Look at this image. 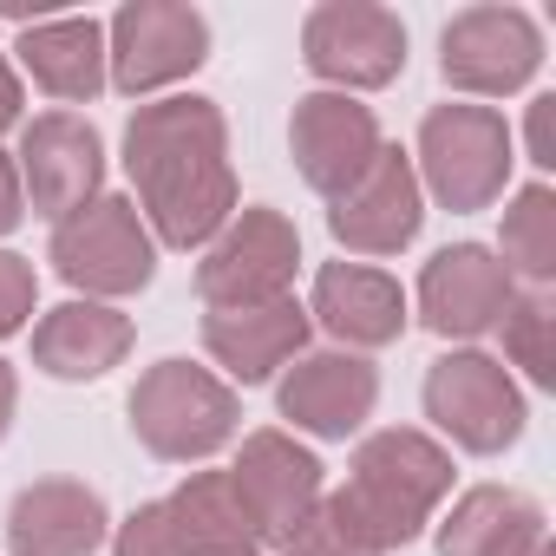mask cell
<instances>
[{"mask_svg":"<svg viewBox=\"0 0 556 556\" xmlns=\"http://www.w3.org/2000/svg\"><path fill=\"white\" fill-rule=\"evenodd\" d=\"M275 406H282V419L295 432L341 445V439H354L374 419V406H380V367L367 354H348V348H315L295 367H282Z\"/></svg>","mask_w":556,"mask_h":556,"instance_id":"15","label":"cell"},{"mask_svg":"<svg viewBox=\"0 0 556 556\" xmlns=\"http://www.w3.org/2000/svg\"><path fill=\"white\" fill-rule=\"evenodd\" d=\"M497 334H504V361L530 387L549 393L556 387V302H549V289H517L504 321H497Z\"/></svg>","mask_w":556,"mask_h":556,"instance_id":"25","label":"cell"},{"mask_svg":"<svg viewBox=\"0 0 556 556\" xmlns=\"http://www.w3.org/2000/svg\"><path fill=\"white\" fill-rule=\"evenodd\" d=\"M131 354V315L112 302H60L34 321V367L47 380H105Z\"/></svg>","mask_w":556,"mask_h":556,"instance_id":"21","label":"cell"},{"mask_svg":"<svg viewBox=\"0 0 556 556\" xmlns=\"http://www.w3.org/2000/svg\"><path fill=\"white\" fill-rule=\"evenodd\" d=\"M295 268H302V229L282 210L249 203L203 242L197 295L203 308H255L275 295H295Z\"/></svg>","mask_w":556,"mask_h":556,"instance_id":"7","label":"cell"},{"mask_svg":"<svg viewBox=\"0 0 556 556\" xmlns=\"http://www.w3.org/2000/svg\"><path fill=\"white\" fill-rule=\"evenodd\" d=\"M27 223V197H21V170H14V151H0V236H14Z\"/></svg>","mask_w":556,"mask_h":556,"instance_id":"30","label":"cell"},{"mask_svg":"<svg viewBox=\"0 0 556 556\" xmlns=\"http://www.w3.org/2000/svg\"><path fill=\"white\" fill-rule=\"evenodd\" d=\"M426 419L471 458H497L523 439V387L484 348H452L426 367Z\"/></svg>","mask_w":556,"mask_h":556,"instance_id":"6","label":"cell"},{"mask_svg":"<svg viewBox=\"0 0 556 556\" xmlns=\"http://www.w3.org/2000/svg\"><path fill=\"white\" fill-rule=\"evenodd\" d=\"M523 157L549 184V170H556V92H536L530 99V112H523Z\"/></svg>","mask_w":556,"mask_h":556,"instance_id":"29","label":"cell"},{"mask_svg":"<svg viewBox=\"0 0 556 556\" xmlns=\"http://www.w3.org/2000/svg\"><path fill=\"white\" fill-rule=\"evenodd\" d=\"M510 164H517V138H510L504 112L452 99V105H432L419 118L413 170H419V190L439 210H458V216L491 210L504 197V184H510Z\"/></svg>","mask_w":556,"mask_h":556,"instance_id":"4","label":"cell"},{"mask_svg":"<svg viewBox=\"0 0 556 556\" xmlns=\"http://www.w3.org/2000/svg\"><path fill=\"white\" fill-rule=\"evenodd\" d=\"M497 262L510 268V282L523 289H549L556 282V190L536 177L504 203V229H497Z\"/></svg>","mask_w":556,"mask_h":556,"instance_id":"24","label":"cell"},{"mask_svg":"<svg viewBox=\"0 0 556 556\" xmlns=\"http://www.w3.org/2000/svg\"><path fill=\"white\" fill-rule=\"evenodd\" d=\"M302 66L321 92H380L406 73V21L380 0H321L302 21Z\"/></svg>","mask_w":556,"mask_h":556,"instance_id":"8","label":"cell"},{"mask_svg":"<svg viewBox=\"0 0 556 556\" xmlns=\"http://www.w3.org/2000/svg\"><path fill=\"white\" fill-rule=\"evenodd\" d=\"M229 484H236V497H242V510H249L262 549H275V543H282V536L321 504L328 471H321V458H315L295 432L262 426V432L242 439V452H236V465H229Z\"/></svg>","mask_w":556,"mask_h":556,"instance_id":"14","label":"cell"},{"mask_svg":"<svg viewBox=\"0 0 556 556\" xmlns=\"http://www.w3.org/2000/svg\"><path fill=\"white\" fill-rule=\"evenodd\" d=\"M210 60V21L184 0H131L105 21V86L125 99H164Z\"/></svg>","mask_w":556,"mask_h":556,"instance_id":"9","label":"cell"},{"mask_svg":"<svg viewBox=\"0 0 556 556\" xmlns=\"http://www.w3.org/2000/svg\"><path fill=\"white\" fill-rule=\"evenodd\" d=\"M131 432L164 465H203L242 432L236 387L197 361H157L131 387Z\"/></svg>","mask_w":556,"mask_h":556,"instance_id":"3","label":"cell"},{"mask_svg":"<svg viewBox=\"0 0 556 556\" xmlns=\"http://www.w3.org/2000/svg\"><path fill=\"white\" fill-rule=\"evenodd\" d=\"M439 73L471 105L478 99H510L543 73V27L523 8H504V0L465 8L439 34Z\"/></svg>","mask_w":556,"mask_h":556,"instance_id":"10","label":"cell"},{"mask_svg":"<svg viewBox=\"0 0 556 556\" xmlns=\"http://www.w3.org/2000/svg\"><path fill=\"white\" fill-rule=\"evenodd\" d=\"M34 308H40V275H34V262L14 255V249H0V341H14L34 321Z\"/></svg>","mask_w":556,"mask_h":556,"instance_id":"27","label":"cell"},{"mask_svg":"<svg viewBox=\"0 0 556 556\" xmlns=\"http://www.w3.org/2000/svg\"><path fill=\"white\" fill-rule=\"evenodd\" d=\"M530 556H556V549H549V536H543V543H536V549H530Z\"/></svg>","mask_w":556,"mask_h":556,"instance_id":"33","label":"cell"},{"mask_svg":"<svg viewBox=\"0 0 556 556\" xmlns=\"http://www.w3.org/2000/svg\"><path fill=\"white\" fill-rule=\"evenodd\" d=\"M112 556H177L170 530H164V504H138L125 523H112Z\"/></svg>","mask_w":556,"mask_h":556,"instance_id":"28","label":"cell"},{"mask_svg":"<svg viewBox=\"0 0 556 556\" xmlns=\"http://www.w3.org/2000/svg\"><path fill=\"white\" fill-rule=\"evenodd\" d=\"M47 262H53V275L79 302H112L118 308L125 295L151 289V275H157V236L144 229V216H138L131 197L105 190L86 210H73L66 223H53Z\"/></svg>","mask_w":556,"mask_h":556,"instance_id":"5","label":"cell"},{"mask_svg":"<svg viewBox=\"0 0 556 556\" xmlns=\"http://www.w3.org/2000/svg\"><path fill=\"white\" fill-rule=\"evenodd\" d=\"M14 406H21V374L0 361V439H8V426H14Z\"/></svg>","mask_w":556,"mask_h":556,"instance_id":"32","label":"cell"},{"mask_svg":"<svg viewBox=\"0 0 556 556\" xmlns=\"http://www.w3.org/2000/svg\"><path fill=\"white\" fill-rule=\"evenodd\" d=\"M517 282H510V268L497 262V249L484 242H452L439 249L426 268H419V289L406 308H419V321L452 341V348H478L484 334H497L504 308H510Z\"/></svg>","mask_w":556,"mask_h":556,"instance_id":"12","label":"cell"},{"mask_svg":"<svg viewBox=\"0 0 556 556\" xmlns=\"http://www.w3.org/2000/svg\"><path fill=\"white\" fill-rule=\"evenodd\" d=\"M543 536H549V523L530 491L471 484L439 523V556H530Z\"/></svg>","mask_w":556,"mask_h":556,"instance_id":"23","label":"cell"},{"mask_svg":"<svg viewBox=\"0 0 556 556\" xmlns=\"http://www.w3.org/2000/svg\"><path fill=\"white\" fill-rule=\"evenodd\" d=\"M21 125H27V86H21L14 60L0 53V138H8V131H21Z\"/></svg>","mask_w":556,"mask_h":556,"instance_id":"31","label":"cell"},{"mask_svg":"<svg viewBox=\"0 0 556 556\" xmlns=\"http://www.w3.org/2000/svg\"><path fill=\"white\" fill-rule=\"evenodd\" d=\"M14 73H27L60 105H92L105 92V21L92 14H40L14 40Z\"/></svg>","mask_w":556,"mask_h":556,"instance_id":"20","label":"cell"},{"mask_svg":"<svg viewBox=\"0 0 556 556\" xmlns=\"http://www.w3.org/2000/svg\"><path fill=\"white\" fill-rule=\"evenodd\" d=\"M380 151H387V131H380L374 105H361L348 92H308V99H295L289 157H295V170H302V184L315 197H328V203L348 197L374 170Z\"/></svg>","mask_w":556,"mask_h":556,"instance_id":"13","label":"cell"},{"mask_svg":"<svg viewBox=\"0 0 556 556\" xmlns=\"http://www.w3.org/2000/svg\"><path fill=\"white\" fill-rule=\"evenodd\" d=\"M275 556H387V549L361 523V510L348 504V491H321V504L282 543H275Z\"/></svg>","mask_w":556,"mask_h":556,"instance_id":"26","label":"cell"},{"mask_svg":"<svg viewBox=\"0 0 556 556\" xmlns=\"http://www.w3.org/2000/svg\"><path fill=\"white\" fill-rule=\"evenodd\" d=\"M14 170H21L27 210L40 223H66L73 210L105 197V138L79 112H40V118L21 125Z\"/></svg>","mask_w":556,"mask_h":556,"instance_id":"11","label":"cell"},{"mask_svg":"<svg viewBox=\"0 0 556 556\" xmlns=\"http://www.w3.org/2000/svg\"><path fill=\"white\" fill-rule=\"evenodd\" d=\"M112 543V510L86 478H34L8 504L14 556H92Z\"/></svg>","mask_w":556,"mask_h":556,"instance_id":"19","label":"cell"},{"mask_svg":"<svg viewBox=\"0 0 556 556\" xmlns=\"http://www.w3.org/2000/svg\"><path fill=\"white\" fill-rule=\"evenodd\" d=\"M125 177L157 249H203L242 203L229 164V125L216 99L164 92L125 118Z\"/></svg>","mask_w":556,"mask_h":556,"instance_id":"1","label":"cell"},{"mask_svg":"<svg viewBox=\"0 0 556 556\" xmlns=\"http://www.w3.org/2000/svg\"><path fill=\"white\" fill-rule=\"evenodd\" d=\"M164 504V530L177 556H262V536L229 484V471H190Z\"/></svg>","mask_w":556,"mask_h":556,"instance_id":"22","label":"cell"},{"mask_svg":"<svg viewBox=\"0 0 556 556\" xmlns=\"http://www.w3.org/2000/svg\"><path fill=\"white\" fill-rule=\"evenodd\" d=\"M341 491L380 536V549H406L452 491V452L419 426H380L354 445V471Z\"/></svg>","mask_w":556,"mask_h":556,"instance_id":"2","label":"cell"},{"mask_svg":"<svg viewBox=\"0 0 556 556\" xmlns=\"http://www.w3.org/2000/svg\"><path fill=\"white\" fill-rule=\"evenodd\" d=\"M426 223V190H419V170H413V151L387 144L374 157V170L328 203V229L348 255H400Z\"/></svg>","mask_w":556,"mask_h":556,"instance_id":"17","label":"cell"},{"mask_svg":"<svg viewBox=\"0 0 556 556\" xmlns=\"http://www.w3.org/2000/svg\"><path fill=\"white\" fill-rule=\"evenodd\" d=\"M308 308V321L334 341V348H348V354H374V348H393L400 334H406V289L393 282L387 268H374V262H321V275H315V295L302 302Z\"/></svg>","mask_w":556,"mask_h":556,"instance_id":"18","label":"cell"},{"mask_svg":"<svg viewBox=\"0 0 556 556\" xmlns=\"http://www.w3.org/2000/svg\"><path fill=\"white\" fill-rule=\"evenodd\" d=\"M315 341V321L295 295H275L255 308H210L203 315V354L223 367L229 387H262L282 367H295Z\"/></svg>","mask_w":556,"mask_h":556,"instance_id":"16","label":"cell"}]
</instances>
